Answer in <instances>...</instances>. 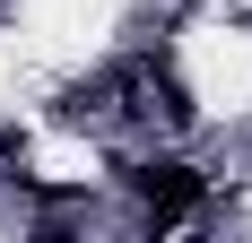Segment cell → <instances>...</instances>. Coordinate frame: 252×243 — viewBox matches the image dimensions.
<instances>
[{
    "label": "cell",
    "mask_w": 252,
    "mask_h": 243,
    "mask_svg": "<svg viewBox=\"0 0 252 243\" xmlns=\"http://www.w3.org/2000/svg\"><path fill=\"white\" fill-rule=\"evenodd\" d=\"M130 182H139V200H148V217H157V226L200 217V200H209V182H200L191 165H174V156H165V165H139Z\"/></svg>",
    "instance_id": "6da1fadb"
}]
</instances>
